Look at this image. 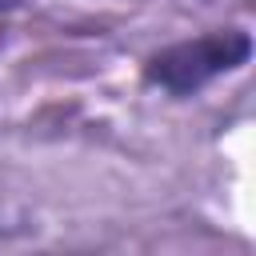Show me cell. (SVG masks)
I'll return each mask as SVG.
<instances>
[{"instance_id":"obj_1","label":"cell","mask_w":256,"mask_h":256,"mask_svg":"<svg viewBox=\"0 0 256 256\" xmlns=\"http://www.w3.org/2000/svg\"><path fill=\"white\" fill-rule=\"evenodd\" d=\"M248 56H252V36L244 28H216L196 40L156 52L144 68V80L168 96H192V92L208 88L216 76L248 64Z\"/></svg>"},{"instance_id":"obj_2","label":"cell","mask_w":256,"mask_h":256,"mask_svg":"<svg viewBox=\"0 0 256 256\" xmlns=\"http://www.w3.org/2000/svg\"><path fill=\"white\" fill-rule=\"evenodd\" d=\"M28 232H36L32 208L0 188V240H16V236H28Z\"/></svg>"},{"instance_id":"obj_3","label":"cell","mask_w":256,"mask_h":256,"mask_svg":"<svg viewBox=\"0 0 256 256\" xmlns=\"http://www.w3.org/2000/svg\"><path fill=\"white\" fill-rule=\"evenodd\" d=\"M20 4H28V0H0V12H12V8H20Z\"/></svg>"}]
</instances>
